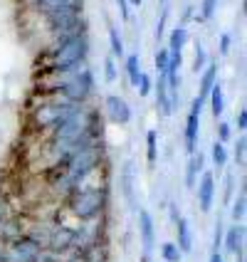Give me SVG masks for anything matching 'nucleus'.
Instances as JSON below:
<instances>
[{"instance_id": "20", "label": "nucleus", "mask_w": 247, "mask_h": 262, "mask_svg": "<svg viewBox=\"0 0 247 262\" xmlns=\"http://www.w3.org/2000/svg\"><path fill=\"white\" fill-rule=\"evenodd\" d=\"M126 74H129V82L136 87V82H139V77H141V62H139V55H136V52L126 57Z\"/></svg>"}, {"instance_id": "40", "label": "nucleus", "mask_w": 247, "mask_h": 262, "mask_svg": "<svg viewBox=\"0 0 247 262\" xmlns=\"http://www.w3.org/2000/svg\"><path fill=\"white\" fill-rule=\"evenodd\" d=\"M237 262H245V255H237Z\"/></svg>"}, {"instance_id": "15", "label": "nucleus", "mask_w": 247, "mask_h": 262, "mask_svg": "<svg viewBox=\"0 0 247 262\" xmlns=\"http://www.w3.org/2000/svg\"><path fill=\"white\" fill-rule=\"evenodd\" d=\"M203 154L198 151V154H190V159H188V168H186V186L188 188H193L195 183H198V173H203Z\"/></svg>"}, {"instance_id": "9", "label": "nucleus", "mask_w": 247, "mask_h": 262, "mask_svg": "<svg viewBox=\"0 0 247 262\" xmlns=\"http://www.w3.org/2000/svg\"><path fill=\"white\" fill-rule=\"evenodd\" d=\"M213 201H215V176L210 171H205L200 176V183H198V205H200V210L208 213L213 208Z\"/></svg>"}, {"instance_id": "33", "label": "nucleus", "mask_w": 247, "mask_h": 262, "mask_svg": "<svg viewBox=\"0 0 247 262\" xmlns=\"http://www.w3.org/2000/svg\"><path fill=\"white\" fill-rule=\"evenodd\" d=\"M230 45H233V37L228 32H222L220 35V55H228L230 52Z\"/></svg>"}, {"instance_id": "23", "label": "nucleus", "mask_w": 247, "mask_h": 262, "mask_svg": "<svg viewBox=\"0 0 247 262\" xmlns=\"http://www.w3.org/2000/svg\"><path fill=\"white\" fill-rule=\"evenodd\" d=\"M205 64H208V57H205V47L200 42H195V57H193V72H203Z\"/></svg>"}, {"instance_id": "30", "label": "nucleus", "mask_w": 247, "mask_h": 262, "mask_svg": "<svg viewBox=\"0 0 247 262\" xmlns=\"http://www.w3.org/2000/svg\"><path fill=\"white\" fill-rule=\"evenodd\" d=\"M245 136H240L237 139V144H235V161H237V166H245Z\"/></svg>"}, {"instance_id": "26", "label": "nucleus", "mask_w": 247, "mask_h": 262, "mask_svg": "<svg viewBox=\"0 0 247 262\" xmlns=\"http://www.w3.org/2000/svg\"><path fill=\"white\" fill-rule=\"evenodd\" d=\"M168 59H171L168 47H159V52H156V70H159V74H166V70H168Z\"/></svg>"}, {"instance_id": "35", "label": "nucleus", "mask_w": 247, "mask_h": 262, "mask_svg": "<svg viewBox=\"0 0 247 262\" xmlns=\"http://www.w3.org/2000/svg\"><path fill=\"white\" fill-rule=\"evenodd\" d=\"M117 5H119V10H121V17H124V20H129V17H131L129 0H117Z\"/></svg>"}, {"instance_id": "37", "label": "nucleus", "mask_w": 247, "mask_h": 262, "mask_svg": "<svg viewBox=\"0 0 247 262\" xmlns=\"http://www.w3.org/2000/svg\"><path fill=\"white\" fill-rule=\"evenodd\" d=\"M3 220H8V203L0 198V223H3Z\"/></svg>"}, {"instance_id": "8", "label": "nucleus", "mask_w": 247, "mask_h": 262, "mask_svg": "<svg viewBox=\"0 0 247 262\" xmlns=\"http://www.w3.org/2000/svg\"><path fill=\"white\" fill-rule=\"evenodd\" d=\"M104 104H106V117L111 119L114 124H129L131 121V106L119 94H109Z\"/></svg>"}, {"instance_id": "29", "label": "nucleus", "mask_w": 247, "mask_h": 262, "mask_svg": "<svg viewBox=\"0 0 247 262\" xmlns=\"http://www.w3.org/2000/svg\"><path fill=\"white\" fill-rule=\"evenodd\" d=\"M215 8H218V0H203L200 3V17L203 20H210L215 15Z\"/></svg>"}, {"instance_id": "27", "label": "nucleus", "mask_w": 247, "mask_h": 262, "mask_svg": "<svg viewBox=\"0 0 247 262\" xmlns=\"http://www.w3.org/2000/svg\"><path fill=\"white\" fill-rule=\"evenodd\" d=\"M136 89H139V94H141V97H148V94H151V89H153V82H151V77H148L146 72H141L139 82H136Z\"/></svg>"}, {"instance_id": "11", "label": "nucleus", "mask_w": 247, "mask_h": 262, "mask_svg": "<svg viewBox=\"0 0 247 262\" xmlns=\"http://www.w3.org/2000/svg\"><path fill=\"white\" fill-rule=\"evenodd\" d=\"M215 82H218V62H208L203 74H200V92H198V99L203 104L208 102V94L215 87Z\"/></svg>"}, {"instance_id": "39", "label": "nucleus", "mask_w": 247, "mask_h": 262, "mask_svg": "<svg viewBox=\"0 0 247 262\" xmlns=\"http://www.w3.org/2000/svg\"><path fill=\"white\" fill-rule=\"evenodd\" d=\"M131 5H136V8H141V3H144V0H129Z\"/></svg>"}, {"instance_id": "22", "label": "nucleus", "mask_w": 247, "mask_h": 262, "mask_svg": "<svg viewBox=\"0 0 247 262\" xmlns=\"http://www.w3.org/2000/svg\"><path fill=\"white\" fill-rule=\"evenodd\" d=\"M109 42H111V55H117V57H124V40H121V35H119L117 28H109Z\"/></svg>"}, {"instance_id": "38", "label": "nucleus", "mask_w": 247, "mask_h": 262, "mask_svg": "<svg viewBox=\"0 0 247 262\" xmlns=\"http://www.w3.org/2000/svg\"><path fill=\"white\" fill-rule=\"evenodd\" d=\"M208 262H225V257L220 255V250H215V252L210 255V260H208Z\"/></svg>"}, {"instance_id": "19", "label": "nucleus", "mask_w": 247, "mask_h": 262, "mask_svg": "<svg viewBox=\"0 0 247 262\" xmlns=\"http://www.w3.org/2000/svg\"><path fill=\"white\" fill-rule=\"evenodd\" d=\"M146 159H148V166H156V159H159V134L153 129L146 134Z\"/></svg>"}, {"instance_id": "5", "label": "nucleus", "mask_w": 247, "mask_h": 262, "mask_svg": "<svg viewBox=\"0 0 247 262\" xmlns=\"http://www.w3.org/2000/svg\"><path fill=\"white\" fill-rule=\"evenodd\" d=\"M59 92H62L64 102L84 104L89 97H92V92H94V74H92V70L79 67L70 79H64V82L59 84Z\"/></svg>"}, {"instance_id": "28", "label": "nucleus", "mask_w": 247, "mask_h": 262, "mask_svg": "<svg viewBox=\"0 0 247 262\" xmlns=\"http://www.w3.org/2000/svg\"><path fill=\"white\" fill-rule=\"evenodd\" d=\"M104 79H106V82H117V64H114V57L104 59Z\"/></svg>"}, {"instance_id": "36", "label": "nucleus", "mask_w": 247, "mask_h": 262, "mask_svg": "<svg viewBox=\"0 0 247 262\" xmlns=\"http://www.w3.org/2000/svg\"><path fill=\"white\" fill-rule=\"evenodd\" d=\"M233 183H235L233 176H225V201H230V195H233Z\"/></svg>"}, {"instance_id": "25", "label": "nucleus", "mask_w": 247, "mask_h": 262, "mask_svg": "<svg viewBox=\"0 0 247 262\" xmlns=\"http://www.w3.org/2000/svg\"><path fill=\"white\" fill-rule=\"evenodd\" d=\"M245 205H247L245 190H240V195H237V201H235V203H233V218H235V223H240V220L245 218Z\"/></svg>"}, {"instance_id": "4", "label": "nucleus", "mask_w": 247, "mask_h": 262, "mask_svg": "<svg viewBox=\"0 0 247 262\" xmlns=\"http://www.w3.org/2000/svg\"><path fill=\"white\" fill-rule=\"evenodd\" d=\"M79 109V104H70V102H47V104H40L35 112H32V124L37 129H57L62 121L72 117L74 112Z\"/></svg>"}, {"instance_id": "31", "label": "nucleus", "mask_w": 247, "mask_h": 262, "mask_svg": "<svg viewBox=\"0 0 247 262\" xmlns=\"http://www.w3.org/2000/svg\"><path fill=\"white\" fill-rule=\"evenodd\" d=\"M166 20H168V8H163V13H161L159 23H156V30H153V35H156V40L163 37V30H166Z\"/></svg>"}, {"instance_id": "13", "label": "nucleus", "mask_w": 247, "mask_h": 262, "mask_svg": "<svg viewBox=\"0 0 247 262\" xmlns=\"http://www.w3.org/2000/svg\"><path fill=\"white\" fill-rule=\"evenodd\" d=\"M175 230H178V250L181 252H190L193 250V235H190V225L188 220L183 218V215H178L175 218Z\"/></svg>"}, {"instance_id": "2", "label": "nucleus", "mask_w": 247, "mask_h": 262, "mask_svg": "<svg viewBox=\"0 0 247 262\" xmlns=\"http://www.w3.org/2000/svg\"><path fill=\"white\" fill-rule=\"evenodd\" d=\"M89 52V37L87 32H79L70 40L57 45L55 57H52V70L55 72H72L77 67H84V59Z\"/></svg>"}, {"instance_id": "6", "label": "nucleus", "mask_w": 247, "mask_h": 262, "mask_svg": "<svg viewBox=\"0 0 247 262\" xmlns=\"http://www.w3.org/2000/svg\"><path fill=\"white\" fill-rule=\"evenodd\" d=\"M200 112H203V102L195 97V99H193V106H190V112H188V119H186V131H183L186 151H188V154H195L198 131H200Z\"/></svg>"}, {"instance_id": "1", "label": "nucleus", "mask_w": 247, "mask_h": 262, "mask_svg": "<svg viewBox=\"0 0 247 262\" xmlns=\"http://www.w3.org/2000/svg\"><path fill=\"white\" fill-rule=\"evenodd\" d=\"M99 161H102V148H99V144L77 148V151L70 154V156L64 159V163H62V171H64L62 183H64L70 190H74L87 176H92L97 171Z\"/></svg>"}, {"instance_id": "16", "label": "nucleus", "mask_w": 247, "mask_h": 262, "mask_svg": "<svg viewBox=\"0 0 247 262\" xmlns=\"http://www.w3.org/2000/svg\"><path fill=\"white\" fill-rule=\"evenodd\" d=\"M188 42V28L186 25H178L171 30V37H168V52H183V47Z\"/></svg>"}, {"instance_id": "24", "label": "nucleus", "mask_w": 247, "mask_h": 262, "mask_svg": "<svg viewBox=\"0 0 247 262\" xmlns=\"http://www.w3.org/2000/svg\"><path fill=\"white\" fill-rule=\"evenodd\" d=\"M213 163H215L218 168H222V166L228 163V148H225V144H220V141L213 144Z\"/></svg>"}, {"instance_id": "10", "label": "nucleus", "mask_w": 247, "mask_h": 262, "mask_svg": "<svg viewBox=\"0 0 247 262\" xmlns=\"http://www.w3.org/2000/svg\"><path fill=\"white\" fill-rule=\"evenodd\" d=\"M139 230H141V245H144V255L148 257L153 250V240H156V230H153V218L148 210H139Z\"/></svg>"}, {"instance_id": "3", "label": "nucleus", "mask_w": 247, "mask_h": 262, "mask_svg": "<svg viewBox=\"0 0 247 262\" xmlns=\"http://www.w3.org/2000/svg\"><path fill=\"white\" fill-rule=\"evenodd\" d=\"M106 208V190L104 188H77L70 198V210L79 220H94Z\"/></svg>"}, {"instance_id": "12", "label": "nucleus", "mask_w": 247, "mask_h": 262, "mask_svg": "<svg viewBox=\"0 0 247 262\" xmlns=\"http://www.w3.org/2000/svg\"><path fill=\"white\" fill-rule=\"evenodd\" d=\"M119 181H121V193H124L126 203H129L131 208H136V201H133V161H126V163H124Z\"/></svg>"}, {"instance_id": "18", "label": "nucleus", "mask_w": 247, "mask_h": 262, "mask_svg": "<svg viewBox=\"0 0 247 262\" xmlns=\"http://www.w3.org/2000/svg\"><path fill=\"white\" fill-rule=\"evenodd\" d=\"M74 3H79V0H35V8L40 10V13L50 15L59 10V8H67V5H74Z\"/></svg>"}, {"instance_id": "34", "label": "nucleus", "mask_w": 247, "mask_h": 262, "mask_svg": "<svg viewBox=\"0 0 247 262\" xmlns=\"http://www.w3.org/2000/svg\"><path fill=\"white\" fill-rule=\"evenodd\" d=\"M235 124H237V129H240V131L247 129V109H240V112H237V117H235Z\"/></svg>"}, {"instance_id": "7", "label": "nucleus", "mask_w": 247, "mask_h": 262, "mask_svg": "<svg viewBox=\"0 0 247 262\" xmlns=\"http://www.w3.org/2000/svg\"><path fill=\"white\" fill-rule=\"evenodd\" d=\"M40 252H42V250L37 248V245H35L32 240H28L25 235H23L20 240L10 243V248L5 250V255H8V262H37Z\"/></svg>"}, {"instance_id": "32", "label": "nucleus", "mask_w": 247, "mask_h": 262, "mask_svg": "<svg viewBox=\"0 0 247 262\" xmlns=\"http://www.w3.org/2000/svg\"><path fill=\"white\" fill-rule=\"evenodd\" d=\"M228 139H230V124L218 121V141H220V144H225Z\"/></svg>"}, {"instance_id": "17", "label": "nucleus", "mask_w": 247, "mask_h": 262, "mask_svg": "<svg viewBox=\"0 0 247 262\" xmlns=\"http://www.w3.org/2000/svg\"><path fill=\"white\" fill-rule=\"evenodd\" d=\"M208 99H210V112H213V117L220 119L222 117V112H225V97H222V87H220V82H215V87L210 89Z\"/></svg>"}, {"instance_id": "21", "label": "nucleus", "mask_w": 247, "mask_h": 262, "mask_svg": "<svg viewBox=\"0 0 247 262\" xmlns=\"http://www.w3.org/2000/svg\"><path fill=\"white\" fill-rule=\"evenodd\" d=\"M161 255H163L166 262H181V257H183V252L178 250L175 243H163V245H161Z\"/></svg>"}, {"instance_id": "41", "label": "nucleus", "mask_w": 247, "mask_h": 262, "mask_svg": "<svg viewBox=\"0 0 247 262\" xmlns=\"http://www.w3.org/2000/svg\"><path fill=\"white\" fill-rule=\"evenodd\" d=\"M161 3H163V5H166V0H161Z\"/></svg>"}, {"instance_id": "14", "label": "nucleus", "mask_w": 247, "mask_h": 262, "mask_svg": "<svg viewBox=\"0 0 247 262\" xmlns=\"http://www.w3.org/2000/svg\"><path fill=\"white\" fill-rule=\"evenodd\" d=\"M242 243H245V228L242 225H233L225 233V248L233 255H242Z\"/></svg>"}]
</instances>
